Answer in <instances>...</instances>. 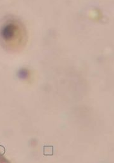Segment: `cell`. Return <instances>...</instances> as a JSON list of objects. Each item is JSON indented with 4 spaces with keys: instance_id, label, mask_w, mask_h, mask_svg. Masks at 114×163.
Instances as JSON below:
<instances>
[{
    "instance_id": "1",
    "label": "cell",
    "mask_w": 114,
    "mask_h": 163,
    "mask_svg": "<svg viewBox=\"0 0 114 163\" xmlns=\"http://www.w3.org/2000/svg\"><path fill=\"white\" fill-rule=\"evenodd\" d=\"M27 40L26 29L20 20L8 17L0 21V45L7 51H20Z\"/></svg>"
},
{
    "instance_id": "2",
    "label": "cell",
    "mask_w": 114,
    "mask_h": 163,
    "mask_svg": "<svg viewBox=\"0 0 114 163\" xmlns=\"http://www.w3.org/2000/svg\"><path fill=\"white\" fill-rule=\"evenodd\" d=\"M17 76L20 79H27L29 77V72L25 69H20L17 73Z\"/></svg>"
},
{
    "instance_id": "3",
    "label": "cell",
    "mask_w": 114,
    "mask_h": 163,
    "mask_svg": "<svg viewBox=\"0 0 114 163\" xmlns=\"http://www.w3.org/2000/svg\"><path fill=\"white\" fill-rule=\"evenodd\" d=\"M5 161H6V159L3 157H2L1 154H0V162H4Z\"/></svg>"
}]
</instances>
